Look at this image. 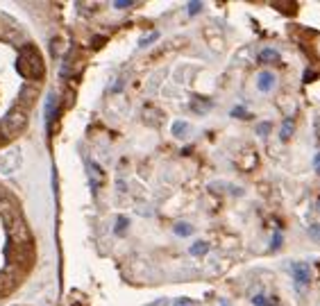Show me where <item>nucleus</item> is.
Wrapping results in <instances>:
<instances>
[{
  "mask_svg": "<svg viewBox=\"0 0 320 306\" xmlns=\"http://www.w3.org/2000/svg\"><path fill=\"white\" fill-rule=\"evenodd\" d=\"M19 73L28 80H37L43 75V61H41V55L34 46H25L21 50V57H19Z\"/></svg>",
  "mask_w": 320,
  "mask_h": 306,
  "instance_id": "1",
  "label": "nucleus"
},
{
  "mask_svg": "<svg viewBox=\"0 0 320 306\" xmlns=\"http://www.w3.org/2000/svg\"><path fill=\"white\" fill-rule=\"evenodd\" d=\"M25 127H28V114H25L23 109L7 111V116L3 118V123H0V132L5 134V136H16V134H21Z\"/></svg>",
  "mask_w": 320,
  "mask_h": 306,
  "instance_id": "2",
  "label": "nucleus"
},
{
  "mask_svg": "<svg viewBox=\"0 0 320 306\" xmlns=\"http://www.w3.org/2000/svg\"><path fill=\"white\" fill-rule=\"evenodd\" d=\"M21 161H23V155H21L19 147H10L5 155L0 157V173L3 175H12L19 170Z\"/></svg>",
  "mask_w": 320,
  "mask_h": 306,
  "instance_id": "3",
  "label": "nucleus"
},
{
  "mask_svg": "<svg viewBox=\"0 0 320 306\" xmlns=\"http://www.w3.org/2000/svg\"><path fill=\"white\" fill-rule=\"evenodd\" d=\"M291 272H293V281L297 286H304V283L311 281V265L306 261H295L291 263Z\"/></svg>",
  "mask_w": 320,
  "mask_h": 306,
  "instance_id": "4",
  "label": "nucleus"
},
{
  "mask_svg": "<svg viewBox=\"0 0 320 306\" xmlns=\"http://www.w3.org/2000/svg\"><path fill=\"white\" fill-rule=\"evenodd\" d=\"M275 82H277V78H275V73H270V70H264V73L257 75V89H259L261 93L273 91Z\"/></svg>",
  "mask_w": 320,
  "mask_h": 306,
  "instance_id": "5",
  "label": "nucleus"
},
{
  "mask_svg": "<svg viewBox=\"0 0 320 306\" xmlns=\"http://www.w3.org/2000/svg\"><path fill=\"white\" fill-rule=\"evenodd\" d=\"M257 161H259V157H257V152L254 150H243L241 155H238V166H241L243 170H252L257 166Z\"/></svg>",
  "mask_w": 320,
  "mask_h": 306,
  "instance_id": "6",
  "label": "nucleus"
},
{
  "mask_svg": "<svg viewBox=\"0 0 320 306\" xmlns=\"http://www.w3.org/2000/svg\"><path fill=\"white\" fill-rule=\"evenodd\" d=\"M277 50H273V48H264V50L259 52V57H257V61L259 64H273V61H277Z\"/></svg>",
  "mask_w": 320,
  "mask_h": 306,
  "instance_id": "7",
  "label": "nucleus"
},
{
  "mask_svg": "<svg viewBox=\"0 0 320 306\" xmlns=\"http://www.w3.org/2000/svg\"><path fill=\"white\" fill-rule=\"evenodd\" d=\"M188 123L186 120H175L173 123V136L175 138H184V136H188Z\"/></svg>",
  "mask_w": 320,
  "mask_h": 306,
  "instance_id": "8",
  "label": "nucleus"
},
{
  "mask_svg": "<svg viewBox=\"0 0 320 306\" xmlns=\"http://www.w3.org/2000/svg\"><path fill=\"white\" fill-rule=\"evenodd\" d=\"M0 213H5L7 218H12V200H10V195L3 191V186H0Z\"/></svg>",
  "mask_w": 320,
  "mask_h": 306,
  "instance_id": "9",
  "label": "nucleus"
},
{
  "mask_svg": "<svg viewBox=\"0 0 320 306\" xmlns=\"http://www.w3.org/2000/svg\"><path fill=\"white\" fill-rule=\"evenodd\" d=\"M291 134H293V118H284V123H282V132H279V138H282L284 143L291 138Z\"/></svg>",
  "mask_w": 320,
  "mask_h": 306,
  "instance_id": "10",
  "label": "nucleus"
},
{
  "mask_svg": "<svg viewBox=\"0 0 320 306\" xmlns=\"http://www.w3.org/2000/svg\"><path fill=\"white\" fill-rule=\"evenodd\" d=\"M173 232L177 234V236H191L193 234V224H188V222H175V227H173Z\"/></svg>",
  "mask_w": 320,
  "mask_h": 306,
  "instance_id": "11",
  "label": "nucleus"
},
{
  "mask_svg": "<svg viewBox=\"0 0 320 306\" xmlns=\"http://www.w3.org/2000/svg\"><path fill=\"white\" fill-rule=\"evenodd\" d=\"M207 252H209V243H207V241H198V243H193V245H191V254L193 256H205Z\"/></svg>",
  "mask_w": 320,
  "mask_h": 306,
  "instance_id": "12",
  "label": "nucleus"
},
{
  "mask_svg": "<svg viewBox=\"0 0 320 306\" xmlns=\"http://www.w3.org/2000/svg\"><path fill=\"white\" fill-rule=\"evenodd\" d=\"M270 129H273V123H268V120H264V123L257 125V134H259L261 138H266L270 134Z\"/></svg>",
  "mask_w": 320,
  "mask_h": 306,
  "instance_id": "13",
  "label": "nucleus"
},
{
  "mask_svg": "<svg viewBox=\"0 0 320 306\" xmlns=\"http://www.w3.org/2000/svg\"><path fill=\"white\" fill-rule=\"evenodd\" d=\"M229 116H232V118H250V114L245 111V107H234V109L229 111Z\"/></svg>",
  "mask_w": 320,
  "mask_h": 306,
  "instance_id": "14",
  "label": "nucleus"
},
{
  "mask_svg": "<svg viewBox=\"0 0 320 306\" xmlns=\"http://www.w3.org/2000/svg\"><path fill=\"white\" fill-rule=\"evenodd\" d=\"M127 224H130V220L120 215V218H118V222H116V227H114V234H116V236H120V234L125 232V227H127Z\"/></svg>",
  "mask_w": 320,
  "mask_h": 306,
  "instance_id": "15",
  "label": "nucleus"
},
{
  "mask_svg": "<svg viewBox=\"0 0 320 306\" xmlns=\"http://www.w3.org/2000/svg\"><path fill=\"white\" fill-rule=\"evenodd\" d=\"M157 39H159V32H150V34H146V37L139 41V46H148V43H155Z\"/></svg>",
  "mask_w": 320,
  "mask_h": 306,
  "instance_id": "16",
  "label": "nucleus"
},
{
  "mask_svg": "<svg viewBox=\"0 0 320 306\" xmlns=\"http://www.w3.org/2000/svg\"><path fill=\"white\" fill-rule=\"evenodd\" d=\"M252 304H254V306H270V304H268V299H266V295H264V292H257V295L252 297Z\"/></svg>",
  "mask_w": 320,
  "mask_h": 306,
  "instance_id": "17",
  "label": "nucleus"
},
{
  "mask_svg": "<svg viewBox=\"0 0 320 306\" xmlns=\"http://www.w3.org/2000/svg\"><path fill=\"white\" fill-rule=\"evenodd\" d=\"M306 234H309V236L313 238V241H320V224H318V222L311 224V227L306 229Z\"/></svg>",
  "mask_w": 320,
  "mask_h": 306,
  "instance_id": "18",
  "label": "nucleus"
},
{
  "mask_svg": "<svg viewBox=\"0 0 320 306\" xmlns=\"http://www.w3.org/2000/svg\"><path fill=\"white\" fill-rule=\"evenodd\" d=\"M173 306H196V301H193L191 297H177V299L173 301Z\"/></svg>",
  "mask_w": 320,
  "mask_h": 306,
  "instance_id": "19",
  "label": "nucleus"
},
{
  "mask_svg": "<svg viewBox=\"0 0 320 306\" xmlns=\"http://www.w3.org/2000/svg\"><path fill=\"white\" fill-rule=\"evenodd\" d=\"M198 12H202V3H198V0H193V3H188V14H198Z\"/></svg>",
  "mask_w": 320,
  "mask_h": 306,
  "instance_id": "20",
  "label": "nucleus"
},
{
  "mask_svg": "<svg viewBox=\"0 0 320 306\" xmlns=\"http://www.w3.org/2000/svg\"><path fill=\"white\" fill-rule=\"evenodd\" d=\"M279 247H282V234H275L273 236V241H270V250H279Z\"/></svg>",
  "mask_w": 320,
  "mask_h": 306,
  "instance_id": "21",
  "label": "nucleus"
},
{
  "mask_svg": "<svg viewBox=\"0 0 320 306\" xmlns=\"http://www.w3.org/2000/svg\"><path fill=\"white\" fill-rule=\"evenodd\" d=\"M114 7L116 10H127V7H132V0H116Z\"/></svg>",
  "mask_w": 320,
  "mask_h": 306,
  "instance_id": "22",
  "label": "nucleus"
},
{
  "mask_svg": "<svg viewBox=\"0 0 320 306\" xmlns=\"http://www.w3.org/2000/svg\"><path fill=\"white\" fill-rule=\"evenodd\" d=\"M313 168H315V170H318V173H320V152H318V155L313 157Z\"/></svg>",
  "mask_w": 320,
  "mask_h": 306,
  "instance_id": "23",
  "label": "nucleus"
},
{
  "mask_svg": "<svg viewBox=\"0 0 320 306\" xmlns=\"http://www.w3.org/2000/svg\"><path fill=\"white\" fill-rule=\"evenodd\" d=\"M220 306H229V301L227 299H220Z\"/></svg>",
  "mask_w": 320,
  "mask_h": 306,
  "instance_id": "24",
  "label": "nucleus"
}]
</instances>
